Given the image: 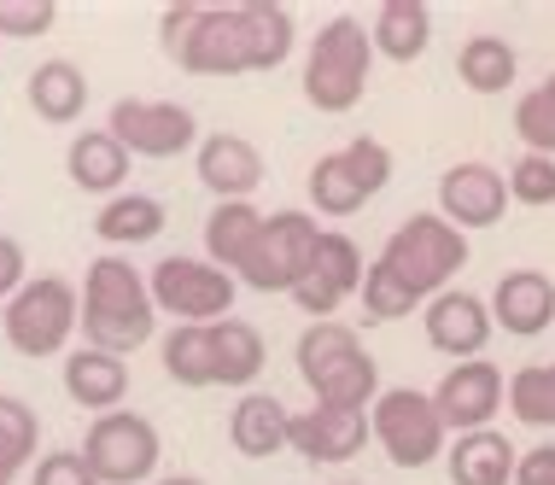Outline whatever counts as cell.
I'll list each match as a JSON object with an SVG mask.
<instances>
[{
    "instance_id": "cell-3",
    "label": "cell",
    "mask_w": 555,
    "mask_h": 485,
    "mask_svg": "<svg viewBox=\"0 0 555 485\" xmlns=\"http://www.w3.org/2000/svg\"><path fill=\"white\" fill-rule=\"evenodd\" d=\"M293 362L322 409H374V398L386 392L380 362L363 352L351 322H310L293 345Z\"/></svg>"
},
{
    "instance_id": "cell-24",
    "label": "cell",
    "mask_w": 555,
    "mask_h": 485,
    "mask_svg": "<svg viewBox=\"0 0 555 485\" xmlns=\"http://www.w3.org/2000/svg\"><path fill=\"white\" fill-rule=\"evenodd\" d=\"M515 468H520V450L508 445L498 427L462 433L456 445L444 450V474H450V485H515Z\"/></svg>"
},
{
    "instance_id": "cell-9",
    "label": "cell",
    "mask_w": 555,
    "mask_h": 485,
    "mask_svg": "<svg viewBox=\"0 0 555 485\" xmlns=\"http://www.w3.org/2000/svg\"><path fill=\"white\" fill-rule=\"evenodd\" d=\"M369 427H374V445L386 450V462L403 468V474L439 462L444 438H450L433 392H415V386H386L380 398H374V409H369Z\"/></svg>"
},
{
    "instance_id": "cell-29",
    "label": "cell",
    "mask_w": 555,
    "mask_h": 485,
    "mask_svg": "<svg viewBox=\"0 0 555 485\" xmlns=\"http://www.w3.org/2000/svg\"><path fill=\"white\" fill-rule=\"evenodd\" d=\"M211 357H217V386H251L269 362V345L251 322H211Z\"/></svg>"
},
{
    "instance_id": "cell-20",
    "label": "cell",
    "mask_w": 555,
    "mask_h": 485,
    "mask_svg": "<svg viewBox=\"0 0 555 485\" xmlns=\"http://www.w3.org/2000/svg\"><path fill=\"white\" fill-rule=\"evenodd\" d=\"M59 381H65V398L77 409H88V416H112V409H124V398H129V357L82 345V352L65 357Z\"/></svg>"
},
{
    "instance_id": "cell-4",
    "label": "cell",
    "mask_w": 555,
    "mask_h": 485,
    "mask_svg": "<svg viewBox=\"0 0 555 485\" xmlns=\"http://www.w3.org/2000/svg\"><path fill=\"white\" fill-rule=\"evenodd\" d=\"M374 36L363 29V18L351 12H334L317 41L305 48V100L317 105L322 117H345L357 100L369 94V71H374Z\"/></svg>"
},
{
    "instance_id": "cell-25",
    "label": "cell",
    "mask_w": 555,
    "mask_h": 485,
    "mask_svg": "<svg viewBox=\"0 0 555 485\" xmlns=\"http://www.w3.org/2000/svg\"><path fill=\"white\" fill-rule=\"evenodd\" d=\"M24 94H29V112H36L41 124L65 129V124H77L82 105H88V77H82V65H70V59H41V65L29 71Z\"/></svg>"
},
{
    "instance_id": "cell-12",
    "label": "cell",
    "mask_w": 555,
    "mask_h": 485,
    "mask_svg": "<svg viewBox=\"0 0 555 485\" xmlns=\"http://www.w3.org/2000/svg\"><path fill=\"white\" fill-rule=\"evenodd\" d=\"M106 129L117 135V141L129 146V158H182V153H199V117L188 112V105L176 100H117Z\"/></svg>"
},
{
    "instance_id": "cell-21",
    "label": "cell",
    "mask_w": 555,
    "mask_h": 485,
    "mask_svg": "<svg viewBox=\"0 0 555 485\" xmlns=\"http://www.w3.org/2000/svg\"><path fill=\"white\" fill-rule=\"evenodd\" d=\"M229 445L246 462H269L281 450H293V409L275 392H240V404L229 416Z\"/></svg>"
},
{
    "instance_id": "cell-33",
    "label": "cell",
    "mask_w": 555,
    "mask_h": 485,
    "mask_svg": "<svg viewBox=\"0 0 555 485\" xmlns=\"http://www.w3.org/2000/svg\"><path fill=\"white\" fill-rule=\"evenodd\" d=\"M515 135H520L527 153L555 158V71L544 77V88H532V94L515 100Z\"/></svg>"
},
{
    "instance_id": "cell-42",
    "label": "cell",
    "mask_w": 555,
    "mask_h": 485,
    "mask_svg": "<svg viewBox=\"0 0 555 485\" xmlns=\"http://www.w3.org/2000/svg\"><path fill=\"white\" fill-rule=\"evenodd\" d=\"M345 485H357V480H345Z\"/></svg>"
},
{
    "instance_id": "cell-13",
    "label": "cell",
    "mask_w": 555,
    "mask_h": 485,
    "mask_svg": "<svg viewBox=\"0 0 555 485\" xmlns=\"http://www.w3.org/2000/svg\"><path fill=\"white\" fill-rule=\"evenodd\" d=\"M363 276H369V264H363V252H357V240L345 229H322L305 281L293 286V305L305 310L310 322H334L345 298L363 293Z\"/></svg>"
},
{
    "instance_id": "cell-17",
    "label": "cell",
    "mask_w": 555,
    "mask_h": 485,
    "mask_svg": "<svg viewBox=\"0 0 555 485\" xmlns=\"http://www.w3.org/2000/svg\"><path fill=\"white\" fill-rule=\"evenodd\" d=\"M193 176H199V188L217 193V205L229 200H251V193L263 188V153L246 141V135H205L199 153H193Z\"/></svg>"
},
{
    "instance_id": "cell-39",
    "label": "cell",
    "mask_w": 555,
    "mask_h": 485,
    "mask_svg": "<svg viewBox=\"0 0 555 485\" xmlns=\"http://www.w3.org/2000/svg\"><path fill=\"white\" fill-rule=\"evenodd\" d=\"M515 485H555V445H532V450H520Z\"/></svg>"
},
{
    "instance_id": "cell-14",
    "label": "cell",
    "mask_w": 555,
    "mask_h": 485,
    "mask_svg": "<svg viewBox=\"0 0 555 485\" xmlns=\"http://www.w3.org/2000/svg\"><path fill=\"white\" fill-rule=\"evenodd\" d=\"M433 404H439V421L450 433H486L498 421V409L508 404V381L498 362H450L444 381L433 386Z\"/></svg>"
},
{
    "instance_id": "cell-5",
    "label": "cell",
    "mask_w": 555,
    "mask_h": 485,
    "mask_svg": "<svg viewBox=\"0 0 555 485\" xmlns=\"http://www.w3.org/2000/svg\"><path fill=\"white\" fill-rule=\"evenodd\" d=\"M468 234L456 229V222H444L439 210H415V217H403L392 234H386L380 246V264L392 269V276L410 286L422 305H433L439 293H450V281L468 269Z\"/></svg>"
},
{
    "instance_id": "cell-16",
    "label": "cell",
    "mask_w": 555,
    "mask_h": 485,
    "mask_svg": "<svg viewBox=\"0 0 555 485\" xmlns=\"http://www.w3.org/2000/svg\"><path fill=\"white\" fill-rule=\"evenodd\" d=\"M508 205H515L508 200V176L491 170V164H479V158H462V164H450V170L439 176V217L456 222L462 234L503 222Z\"/></svg>"
},
{
    "instance_id": "cell-19",
    "label": "cell",
    "mask_w": 555,
    "mask_h": 485,
    "mask_svg": "<svg viewBox=\"0 0 555 485\" xmlns=\"http://www.w3.org/2000/svg\"><path fill=\"white\" fill-rule=\"evenodd\" d=\"M491 322L515 340H538L555 322V281L544 269H508V276L491 286Z\"/></svg>"
},
{
    "instance_id": "cell-34",
    "label": "cell",
    "mask_w": 555,
    "mask_h": 485,
    "mask_svg": "<svg viewBox=\"0 0 555 485\" xmlns=\"http://www.w3.org/2000/svg\"><path fill=\"white\" fill-rule=\"evenodd\" d=\"M357 298H363V316H369V322H403V316H410L415 305H422V298H415L410 286H403V281L392 276V269L380 264V257L369 264L363 293H357Z\"/></svg>"
},
{
    "instance_id": "cell-38",
    "label": "cell",
    "mask_w": 555,
    "mask_h": 485,
    "mask_svg": "<svg viewBox=\"0 0 555 485\" xmlns=\"http://www.w3.org/2000/svg\"><path fill=\"white\" fill-rule=\"evenodd\" d=\"M29 281V264H24V246L12 234H0V305H7L12 293Z\"/></svg>"
},
{
    "instance_id": "cell-36",
    "label": "cell",
    "mask_w": 555,
    "mask_h": 485,
    "mask_svg": "<svg viewBox=\"0 0 555 485\" xmlns=\"http://www.w3.org/2000/svg\"><path fill=\"white\" fill-rule=\"evenodd\" d=\"M59 24L53 0H0V41H36Z\"/></svg>"
},
{
    "instance_id": "cell-2",
    "label": "cell",
    "mask_w": 555,
    "mask_h": 485,
    "mask_svg": "<svg viewBox=\"0 0 555 485\" xmlns=\"http://www.w3.org/2000/svg\"><path fill=\"white\" fill-rule=\"evenodd\" d=\"M153 333H158V305L146 276L124 252H100L82 269V345L134 357L141 345H153Z\"/></svg>"
},
{
    "instance_id": "cell-6",
    "label": "cell",
    "mask_w": 555,
    "mask_h": 485,
    "mask_svg": "<svg viewBox=\"0 0 555 485\" xmlns=\"http://www.w3.org/2000/svg\"><path fill=\"white\" fill-rule=\"evenodd\" d=\"M82 328V293L65 276H29L18 293L7 298V328L0 340L18 357H70V340Z\"/></svg>"
},
{
    "instance_id": "cell-8",
    "label": "cell",
    "mask_w": 555,
    "mask_h": 485,
    "mask_svg": "<svg viewBox=\"0 0 555 485\" xmlns=\"http://www.w3.org/2000/svg\"><path fill=\"white\" fill-rule=\"evenodd\" d=\"M392 181V146L374 141V135H357V141H345L339 153H322L317 164H310V205L322 210V217H357L374 193Z\"/></svg>"
},
{
    "instance_id": "cell-41",
    "label": "cell",
    "mask_w": 555,
    "mask_h": 485,
    "mask_svg": "<svg viewBox=\"0 0 555 485\" xmlns=\"http://www.w3.org/2000/svg\"><path fill=\"white\" fill-rule=\"evenodd\" d=\"M0 328H7V305H0Z\"/></svg>"
},
{
    "instance_id": "cell-1",
    "label": "cell",
    "mask_w": 555,
    "mask_h": 485,
    "mask_svg": "<svg viewBox=\"0 0 555 485\" xmlns=\"http://www.w3.org/2000/svg\"><path fill=\"white\" fill-rule=\"evenodd\" d=\"M158 48L188 77H263L298 48L293 7L281 0H229V7H164Z\"/></svg>"
},
{
    "instance_id": "cell-18",
    "label": "cell",
    "mask_w": 555,
    "mask_h": 485,
    "mask_svg": "<svg viewBox=\"0 0 555 485\" xmlns=\"http://www.w3.org/2000/svg\"><path fill=\"white\" fill-rule=\"evenodd\" d=\"M363 445H374L369 409H322V404H310L305 416H293V450L305 462H351V457H363Z\"/></svg>"
},
{
    "instance_id": "cell-10",
    "label": "cell",
    "mask_w": 555,
    "mask_h": 485,
    "mask_svg": "<svg viewBox=\"0 0 555 485\" xmlns=\"http://www.w3.org/2000/svg\"><path fill=\"white\" fill-rule=\"evenodd\" d=\"M82 457L100 485H146L164 462V438L146 416L112 409V416H94V427L82 438Z\"/></svg>"
},
{
    "instance_id": "cell-22",
    "label": "cell",
    "mask_w": 555,
    "mask_h": 485,
    "mask_svg": "<svg viewBox=\"0 0 555 485\" xmlns=\"http://www.w3.org/2000/svg\"><path fill=\"white\" fill-rule=\"evenodd\" d=\"M129 164H134L129 146L117 141L112 129H82V135H70V146H65L70 188H77V193H100V200H117V193H124Z\"/></svg>"
},
{
    "instance_id": "cell-37",
    "label": "cell",
    "mask_w": 555,
    "mask_h": 485,
    "mask_svg": "<svg viewBox=\"0 0 555 485\" xmlns=\"http://www.w3.org/2000/svg\"><path fill=\"white\" fill-rule=\"evenodd\" d=\"M36 485H100L82 450H48L36 462Z\"/></svg>"
},
{
    "instance_id": "cell-27",
    "label": "cell",
    "mask_w": 555,
    "mask_h": 485,
    "mask_svg": "<svg viewBox=\"0 0 555 485\" xmlns=\"http://www.w3.org/2000/svg\"><path fill=\"white\" fill-rule=\"evenodd\" d=\"M456 77H462L468 94H503V88H515V77H520L515 41H503V36H468L456 48Z\"/></svg>"
},
{
    "instance_id": "cell-40",
    "label": "cell",
    "mask_w": 555,
    "mask_h": 485,
    "mask_svg": "<svg viewBox=\"0 0 555 485\" xmlns=\"http://www.w3.org/2000/svg\"><path fill=\"white\" fill-rule=\"evenodd\" d=\"M158 485H205V480H193V474H176V480H158Z\"/></svg>"
},
{
    "instance_id": "cell-7",
    "label": "cell",
    "mask_w": 555,
    "mask_h": 485,
    "mask_svg": "<svg viewBox=\"0 0 555 485\" xmlns=\"http://www.w3.org/2000/svg\"><path fill=\"white\" fill-rule=\"evenodd\" d=\"M146 286H153V305L158 316H176V328H211V322H229L234 310V293L240 281L229 269H217L211 257H158L146 269Z\"/></svg>"
},
{
    "instance_id": "cell-35",
    "label": "cell",
    "mask_w": 555,
    "mask_h": 485,
    "mask_svg": "<svg viewBox=\"0 0 555 485\" xmlns=\"http://www.w3.org/2000/svg\"><path fill=\"white\" fill-rule=\"evenodd\" d=\"M508 200L532 205V210H550L555 205V158L520 153L515 164H508Z\"/></svg>"
},
{
    "instance_id": "cell-23",
    "label": "cell",
    "mask_w": 555,
    "mask_h": 485,
    "mask_svg": "<svg viewBox=\"0 0 555 485\" xmlns=\"http://www.w3.org/2000/svg\"><path fill=\"white\" fill-rule=\"evenodd\" d=\"M374 53L392 59V65H415L433 48V7L427 0H380L369 18Z\"/></svg>"
},
{
    "instance_id": "cell-11",
    "label": "cell",
    "mask_w": 555,
    "mask_h": 485,
    "mask_svg": "<svg viewBox=\"0 0 555 485\" xmlns=\"http://www.w3.org/2000/svg\"><path fill=\"white\" fill-rule=\"evenodd\" d=\"M317 240H322V229L310 210H269L258 246H251L246 269L234 281L251 286V293H287L293 298V286L305 281L310 257H317Z\"/></svg>"
},
{
    "instance_id": "cell-26",
    "label": "cell",
    "mask_w": 555,
    "mask_h": 485,
    "mask_svg": "<svg viewBox=\"0 0 555 485\" xmlns=\"http://www.w3.org/2000/svg\"><path fill=\"white\" fill-rule=\"evenodd\" d=\"M258 234H263V210L251 200L211 205V217H205V257H211L217 269H229V276H240L251 246H258Z\"/></svg>"
},
{
    "instance_id": "cell-30",
    "label": "cell",
    "mask_w": 555,
    "mask_h": 485,
    "mask_svg": "<svg viewBox=\"0 0 555 485\" xmlns=\"http://www.w3.org/2000/svg\"><path fill=\"white\" fill-rule=\"evenodd\" d=\"M41 445V416L18 392H0V485H18V474L36 462Z\"/></svg>"
},
{
    "instance_id": "cell-15",
    "label": "cell",
    "mask_w": 555,
    "mask_h": 485,
    "mask_svg": "<svg viewBox=\"0 0 555 485\" xmlns=\"http://www.w3.org/2000/svg\"><path fill=\"white\" fill-rule=\"evenodd\" d=\"M422 328H427V345L450 362H479L491 345V333H498L491 305L479 293H462V286H450V293L433 298L422 310Z\"/></svg>"
},
{
    "instance_id": "cell-32",
    "label": "cell",
    "mask_w": 555,
    "mask_h": 485,
    "mask_svg": "<svg viewBox=\"0 0 555 485\" xmlns=\"http://www.w3.org/2000/svg\"><path fill=\"white\" fill-rule=\"evenodd\" d=\"M508 416L555 433V362H527L508 374Z\"/></svg>"
},
{
    "instance_id": "cell-28",
    "label": "cell",
    "mask_w": 555,
    "mask_h": 485,
    "mask_svg": "<svg viewBox=\"0 0 555 485\" xmlns=\"http://www.w3.org/2000/svg\"><path fill=\"white\" fill-rule=\"evenodd\" d=\"M164 200H153V193H117V200L100 205V217H94V234L106 240V246H146V240H158L164 234Z\"/></svg>"
},
{
    "instance_id": "cell-31",
    "label": "cell",
    "mask_w": 555,
    "mask_h": 485,
    "mask_svg": "<svg viewBox=\"0 0 555 485\" xmlns=\"http://www.w3.org/2000/svg\"><path fill=\"white\" fill-rule=\"evenodd\" d=\"M164 357V374L188 392H205L217 386V357H211V328H170L158 345Z\"/></svg>"
}]
</instances>
